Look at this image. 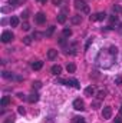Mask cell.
Wrapping results in <instances>:
<instances>
[{
  "label": "cell",
  "instance_id": "14",
  "mask_svg": "<svg viewBox=\"0 0 122 123\" xmlns=\"http://www.w3.org/2000/svg\"><path fill=\"white\" fill-rule=\"evenodd\" d=\"M9 103H10V97H9V96H3V97H1V102H0L1 107H6Z\"/></svg>",
  "mask_w": 122,
  "mask_h": 123
},
{
  "label": "cell",
  "instance_id": "8",
  "mask_svg": "<svg viewBox=\"0 0 122 123\" xmlns=\"http://www.w3.org/2000/svg\"><path fill=\"white\" fill-rule=\"evenodd\" d=\"M102 117L103 119H111L112 117V109L111 106H105L103 110H102Z\"/></svg>",
  "mask_w": 122,
  "mask_h": 123
},
{
  "label": "cell",
  "instance_id": "27",
  "mask_svg": "<svg viewBox=\"0 0 122 123\" xmlns=\"http://www.w3.org/2000/svg\"><path fill=\"white\" fill-rule=\"evenodd\" d=\"M22 29H23V30H29V29H30V26H29V23H26V22H25V23H23V26H22Z\"/></svg>",
  "mask_w": 122,
  "mask_h": 123
},
{
  "label": "cell",
  "instance_id": "28",
  "mask_svg": "<svg viewBox=\"0 0 122 123\" xmlns=\"http://www.w3.org/2000/svg\"><path fill=\"white\" fill-rule=\"evenodd\" d=\"M23 43H25V44H30L32 43L30 37H23Z\"/></svg>",
  "mask_w": 122,
  "mask_h": 123
},
{
  "label": "cell",
  "instance_id": "26",
  "mask_svg": "<svg viewBox=\"0 0 122 123\" xmlns=\"http://www.w3.org/2000/svg\"><path fill=\"white\" fill-rule=\"evenodd\" d=\"M17 112H19L20 115H25V113H26V110H25L23 106H19V107H17Z\"/></svg>",
  "mask_w": 122,
  "mask_h": 123
},
{
  "label": "cell",
  "instance_id": "38",
  "mask_svg": "<svg viewBox=\"0 0 122 123\" xmlns=\"http://www.w3.org/2000/svg\"><path fill=\"white\" fill-rule=\"evenodd\" d=\"M114 123H122V120H121V119H115V120H114Z\"/></svg>",
  "mask_w": 122,
  "mask_h": 123
},
{
  "label": "cell",
  "instance_id": "6",
  "mask_svg": "<svg viewBox=\"0 0 122 123\" xmlns=\"http://www.w3.org/2000/svg\"><path fill=\"white\" fill-rule=\"evenodd\" d=\"M34 22H36L37 25H43V23L46 22V16H45V13H42V12L36 13V14H34Z\"/></svg>",
  "mask_w": 122,
  "mask_h": 123
},
{
  "label": "cell",
  "instance_id": "19",
  "mask_svg": "<svg viewBox=\"0 0 122 123\" xmlns=\"http://www.w3.org/2000/svg\"><path fill=\"white\" fill-rule=\"evenodd\" d=\"M66 20H68V17H66V16L63 14V13H61V14L58 16V23H61V25H63V23H65Z\"/></svg>",
  "mask_w": 122,
  "mask_h": 123
},
{
  "label": "cell",
  "instance_id": "23",
  "mask_svg": "<svg viewBox=\"0 0 122 123\" xmlns=\"http://www.w3.org/2000/svg\"><path fill=\"white\" fill-rule=\"evenodd\" d=\"M53 31H55V26H50V27H49V30L46 31V36H52V33H53Z\"/></svg>",
  "mask_w": 122,
  "mask_h": 123
},
{
  "label": "cell",
  "instance_id": "31",
  "mask_svg": "<svg viewBox=\"0 0 122 123\" xmlns=\"http://www.w3.org/2000/svg\"><path fill=\"white\" fill-rule=\"evenodd\" d=\"M52 3H53V4H55V6H61L62 0H52Z\"/></svg>",
  "mask_w": 122,
  "mask_h": 123
},
{
  "label": "cell",
  "instance_id": "37",
  "mask_svg": "<svg viewBox=\"0 0 122 123\" xmlns=\"http://www.w3.org/2000/svg\"><path fill=\"white\" fill-rule=\"evenodd\" d=\"M114 12H122V9L119 6H114Z\"/></svg>",
  "mask_w": 122,
  "mask_h": 123
},
{
  "label": "cell",
  "instance_id": "40",
  "mask_svg": "<svg viewBox=\"0 0 122 123\" xmlns=\"http://www.w3.org/2000/svg\"><path fill=\"white\" fill-rule=\"evenodd\" d=\"M40 1H42V3H46V1H47V0H40Z\"/></svg>",
  "mask_w": 122,
  "mask_h": 123
},
{
  "label": "cell",
  "instance_id": "3",
  "mask_svg": "<svg viewBox=\"0 0 122 123\" xmlns=\"http://www.w3.org/2000/svg\"><path fill=\"white\" fill-rule=\"evenodd\" d=\"M59 83H65V85H68V86H72V87H76V89H79V87H81V86H79V82H78L76 79H69V80L59 79Z\"/></svg>",
  "mask_w": 122,
  "mask_h": 123
},
{
  "label": "cell",
  "instance_id": "36",
  "mask_svg": "<svg viewBox=\"0 0 122 123\" xmlns=\"http://www.w3.org/2000/svg\"><path fill=\"white\" fill-rule=\"evenodd\" d=\"M4 123H14V120H13V117H9V119L4 120Z\"/></svg>",
  "mask_w": 122,
  "mask_h": 123
},
{
  "label": "cell",
  "instance_id": "17",
  "mask_svg": "<svg viewBox=\"0 0 122 123\" xmlns=\"http://www.w3.org/2000/svg\"><path fill=\"white\" fill-rule=\"evenodd\" d=\"M66 70H68V73H75V70H76V66H75L73 63H69V64L66 66Z\"/></svg>",
  "mask_w": 122,
  "mask_h": 123
},
{
  "label": "cell",
  "instance_id": "7",
  "mask_svg": "<svg viewBox=\"0 0 122 123\" xmlns=\"http://www.w3.org/2000/svg\"><path fill=\"white\" fill-rule=\"evenodd\" d=\"M73 107L76 109V110H85V103H83V100L82 99H75L73 100Z\"/></svg>",
  "mask_w": 122,
  "mask_h": 123
},
{
  "label": "cell",
  "instance_id": "16",
  "mask_svg": "<svg viewBox=\"0 0 122 123\" xmlns=\"http://www.w3.org/2000/svg\"><path fill=\"white\" fill-rule=\"evenodd\" d=\"M70 20H72V23H73V25H79V23L82 22V17L76 14V16H72V19H70Z\"/></svg>",
  "mask_w": 122,
  "mask_h": 123
},
{
  "label": "cell",
  "instance_id": "20",
  "mask_svg": "<svg viewBox=\"0 0 122 123\" xmlns=\"http://www.w3.org/2000/svg\"><path fill=\"white\" fill-rule=\"evenodd\" d=\"M63 36L65 37H70L72 36V30L70 29H63Z\"/></svg>",
  "mask_w": 122,
  "mask_h": 123
},
{
  "label": "cell",
  "instance_id": "29",
  "mask_svg": "<svg viewBox=\"0 0 122 123\" xmlns=\"http://www.w3.org/2000/svg\"><path fill=\"white\" fill-rule=\"evenodd\" d=\"M20 16H22L23 19H27V17H29V12H27V10H25V12H23V13H22Z\"/></svg>",
  "mask_w": 122,
  "mask_h": 123
},
{
  "label": "cell",
  "instance_id": "15",
  "mask_svg": "<svg viewBox=\"0 0 122 123\" xmlns=\"http://www.w3.org/2000/svg\"><path fill=\"white\" fill-rule=\"evenodd\" d=\"M27 100H29V103H36V102L39 100V94H37V93H33V94H30V96L27 97Z\"/></svg>",
  "mask_w": 122,
  "mask_h": 123
},
{
  "label": "cell",
  "instance_id": "12",
  "mask_svg": "<svg viewBox=\"0 0 122 123\" xmlns=\"http://www.w3.org/2000/svg\"><path fill=\"white\" fill-rule=\"evenodd\" d=\"M108 53H109L111 56H114V57H115V56L118 55V47H116V46H111V47L108 49Z\"/></svg>",
  "mask_w": 122,
  "mask_h": 123
},
{
  "label": "cell",
  "instance_id": "2",
  "mask_svg": "<svg viewBox=\"0 0 122 123\" xmlns=\"http://www.w3.org/2000/svg\"><path fill=\"white\" fill-rule=\"evenodd\" d=\"M75 7H76L78 10H82L83 13H89V7L86 6V3H85L83 0H76V1H75Z\"/></svg>",
  "mask_w": 122,
  "mask_h": 123
},
{
  "label": "cell",
  "instance_id": "33",
  "mask_svg": "<svg viewBox=\"0 0 122 123\" xmlns=\"http://www.w3.org/2000/svg\"><path fill=\"white\" fill-rule=\"evenodd\" d=\"M115 83L116 85H122V77H116L115 79Z\"/></svg>",
  "mask_w": 122,
  "mask_h": 123
},
{
  "label": "cell",
  "instance_id": "1",
  "mask_svg": "<svg viewBox=\"0 0 122 123\" xmlns=\"http://www.w3.org/2000/svg\"><path fill=\"white\" fill-rule=\"evenodd\" d=\"M112 60H114V56H111L108 50H102L96 57V62L101 67H109L112 64Z\"/></svg>",
  "mask_w": 122,
  "mask_h": 123
},
{
  "label": "cell",
  "instance_id": "39",
  "mask_svg": "<svg viewBox=\"0 0 122 123\" xmlns=\"http://www.w3.org/2000/svg\"><path fill=\"white\" fill-rule=\"evenodd\" d=\"M119 113H121V115H122V106H121V107H119Z\"/></svg>",
  "mask_w": 122,
  "mask_h": 123
},
{
  "label": "cell",
  "instance_id": "34",
  "mask_svg": "<svg viewBox=\"0 0 122 123\" xmlns=\"http://www.w3.org/2000/svg\"><path fill=\"white\" fill-rule=\"evenodd\" d=\"M92 107H93V109H98V107H99V102H93V103H92Z\"/></svg>",
  "mask_w": 122,
  "mask_h": 123
},
{
  "label": "cell",
  "instance_id": "11",
  "mask_svg": "<svg viewBox=\"0 0 122 123\" xmlns=\"http://www.w3.org/2000/svg\"><path fill=\"white\" fill-rule=\"evenodd\" d=\"M42 67H43V62L37 60V62H33V63H32V69H33V70H40Z\"/></svg>",
  "mask_w": 122,
  "mask_h": 123
},
{
  "label": "cell",
  "instance_id": "21",
  "mask_svg": "<svg viewBox=\"0 0 122 123\" xmlns=\"http://www.w3.org/2000/svg\"><path fill=\"white\" fill-rule=\"evenodd\" d=\"M73 123H85V119H83V117L76 116V117H73Z\"/></svg>",
  "mask_w": 122,
  "mask_h": 123
},
{
  "label": "cell",
  "instance_id": "22",
  "mask_svg": "<svg viewBox=\"0 0 122 123\" xmlns=\"http://www.w3.org/2000/svg\"><path fill=\"white\" fill-rule=\"evenodd\" d=\"M3 77H6V79H13L14 76H13L12 73H9V72H3Z\"/></svg>",
  "mask_w": 122,
  "mask_h": 123
},
{
  "label": "cell",
  "instance_id": "4",
  "mask_svg": "<svg viewBox=\"0 0 122 123\" xmlns=\"http://www.w3.org/2000/svg\"><path fill=\"white\" fill-rule=\"evenodd\" d=\"M105 19H106V13H96V14L89 16L91 22H101V20H105Z\"/></svg>",
  "mask_w": 122,
  "mask_h": 123
},
{
  "label": "cell",
  "instance_id": "25",
  "mask_svg": "<svg viewBox=\"0 0 122 123\" xmlns=\"http://www.w3.org/2000/svg\"><path fill=\"white\" fill-rule=\"evenodd\" d=\"M32 86H33V89H34V87H36V89H40V87H42V83H40V82H33Z\"/></svg>",
  "mask_w": 122,
  "mask_h": 123
},
{
  "label": "cell",
  "instance_id": "35",
  "mask_svg": "<svg viewBox=\"0 0 122 123\" xmlns=\"http://www.w3.org/2000/svg\"><path fill=\"white\" fill-rule=\"evenodd\" d=\"M98 97H99V99H103V97H105V92H99L98 93Z\"/></svg>",
  "mask_w": 122,
  "mask_h": 123
},
{
  "label": "cell",
  "instance_id": "24",
  "mask_svg": "<svg viewBox=\"0 0 122 123\" xmlns=\"http://www.w3.org/2000/svg\"><path fill=\"white\" fill-rule=\"evenodd\" d=\"M109 20H111V23H116V22H118V16H116V14H114V16H111V17H109Z\"/></svg>",
  "mask_w": 122,
  "mask_h": 123
},
{
  "label": "cell",
  "instance_id": "30",
  "mask_svg": "<svg viewBox=\"0 0 122 123\" xmlns=\"http://www.w3.org/2000/svg\"><path fill=\"white\" fill-rule=\"evenodd\" d=\"M9 3H10L12 6H17V3H19V0H9Z\"/></svg>",
  "mask_w": 122,
  "mask_h": 123
},
{
  "label": "cell",
  "instance_id": "18",
  "mask_svg": "<svg viewBox=\"0 0 122 123\" xmlns=\"http://www.w3.org/2000/svg\"><path fill=\"white\" fill-rule=\"evenodd\" d=\"M85 93H86L88 96H93V94H95V87H93V86H88V87L85 89Z\"/></svg>",
  "mask_w": 122,
  "mask_h": 123
},
{
  "label": "cell",
  "instance_id": "5",
  "mask_svg": "<svg viewBox=\"0 0 122 123\" xmlns=\"http://www.w3.org/2000/svg\"><path fill=\"white\" fill-rule=\"evenodd\" d=\"M0 39H1V42H3V43H9L10 40H13V33H12V31H7V30L3 31Z\"/></svg>",
  "mask_w": 122,
  "mask_h": 123
},
{
  "label": "cell",
  "instance_id": "10",
  "mask_svg": "<svg viewBox=\"0 0 122 123\" xmlns=\"http://www.w3.org/2000/svg\"><path fill=\"white\" fill-rule=\"evenodd\" d=\"M9 23H10V26H12V27H17V26H19V17L12 16V17H10V20H9Z\"/></svg>",
  "mask_w": 122,
  "mask_h": 123
},
{
  "label": "cell",
  "instance_id": "32",
  "mask_svg": "<svg viewBox=\"0 0 122 123\" xmlns=\"http://www.w3.org/2000/svg\"><path fill=\"white\" fill-rule=\"evenodd\" d=\"M91 43H92V37L86 42V44H85V49H89V46H91Z\"/></svg>",
  "mask_w": 122,
  "mask_h": 123
},
{
  "label": "cell",
  "instance_id": "13",
  "mask_svg": "<svg viewBox=\"0 0 122 123\" xmlns=\"http://www.w3.org/2000/svg\"><path fill=\"white\" fill-rule=\"evenodd\" d=\"M56 56H58V50H55V49H50V50L47 52V57H49L50 60H53Z\"/></svg>",
  "mask_w": 122,
  "mask_h": 123
},
{
  "label": "cell",
  "instance_id": "9",
  "mask_svg": "<svg viewBox=\"0 0 122 123\" xmlns=\"http://www.w3.org/2000/svg\"><path fill=\"white\" fill-rule=\"evenodd\" d=\"M50 70H52V73H53L55 76H59V74L62 73V67L59 66V64H55V66H52V69H50Z\"/></svg>",
  "mask_w": 122,
  "mask_h": 123
}]
</instances>
